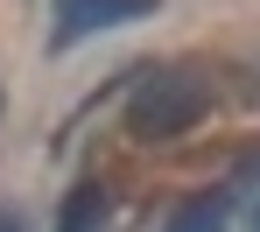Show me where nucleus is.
I'll list each match as a JSON object with an SVG mask.
<instances>
[{
    "instance_id": "f257e3e1",
    "label": "nucleus",
    "mask_w": 260,
    "mask_h": 232,
    "mask_svg": "<svg viewBox=\"0 0 260 232\" xmlns=\"http://www.w3.org/2000/svg\"><path fill=\"white\" fill-rule=\"evenodd\" d=\"M211 106V85L190 71H148L127 98V134L134 141H176L197 127V113Z\"/></svg>"
},
{
    "instance_id": "20e7f679",
    "label": "nucleus",
    "mask_w": 260,
    "mask_h": 232,
    "mask_svg": "<svg viewBox=\"0 0 260 232\" xmlns=\"http://www.w3.org/2000/svg\"><path fill=\"white\" fill-rule=\"evenodd\" d=\"M169 232H225V197H197L169 218Z\"/></svg>"
},
{
    "instance_id": "7ed1b4c3",
    "label": "nucleus",
    "mask_w": 260,
    "mask_h": 232,
    "mask_svg": "<svg viewBox=\"0 0 260 232\" xmlns=\"http://www.w3.org/2000/svg\"><path fill=\"white\" fill-rule=\"evenodd\" d=\"M106 225V183H78L56 211V232H99Z\"/></svg>"
},
{
    "instance_id": "f03ea898",
    "label": "nucleus",
    "mask_w": 260,
    "mask_h": 232,
    "mask_svg": "<svg viewBox=\"0 0 260 232\" xmlns=\"http://www.w3.org/2000/svg\"><path fill=\"white\" fill-rule=\"evenodd\" d=\"M155 7L162 0H56V49L106 36V28H127V21H148Z\"/></svg>"
},
{
    "instance_id": "39448f33",
    "label": "nucleus",
    "mask_w": 260,
    "mask_h": 232,
    "mask_svg": "<svg viewBox=\"0 0 260 232\" xmlns=\"http://www.w3.org/2000/svg\"><path fill=\"white\" fill-rule=\"evenodd\" d=\"M0 232H14V218H0Z\"/></svg>"
}]
</instances>
